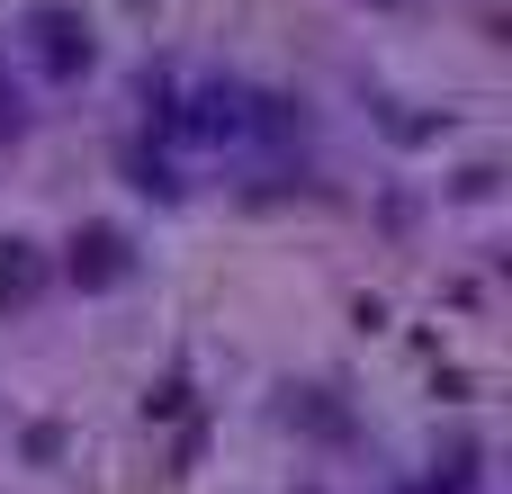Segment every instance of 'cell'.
Wrapping results in <instances>:
<instances>
[{
	"instance_id": "obj_3",
	"label": "cell",
	"mask_w": 512,
	"mask_h": 494,
	"mask_svg": "<svg viewBox=\"0 0 512 494\" xmlns=\"http://www.w3.org/2000/svg\"><path fill=\"white\" fill-rule=\"evenodd\" d=\"M45 288V261H36V243H0V306H27Z\"/></svg>"
},
{
	"instance_id": "obj_4",
	"label": "cell",
	"mask_w": 512,
	"mask_h": 494,
	"mask_svg": "<svg viewBox=\"0 0 512 494\" xmlns=\"http://www.w3.org/2000/svg\"><path fill=\"white\" fill-rule=\"evenodd\" d=\"M0 117H18V90H9V81H0Z\"/></svg>"
},
{
	"instance_id": "obj_1",
	"label": "cell",
	"mask_w": 512,
	"mask_h": 494,
	"mask_svg": "<svg viewBox=\"0 0 512 494\" xmlns=\"http://www.w3.org/2000/svg\"><path fill=\"white\" fill-rule=\"evenodd\" d=\"M27 36H36L45 72H81V63H90V27H81L72 9H36V18H27Z\"/></svg>"
},
{
	"instance_id": "obj_2",
	"label": "cell",
	"mask_w": 512,
	"mask_h": 494,
	"mask_svg": "<svg viewBox=\"0 0 512 494\" xmlns=\"http://www.w3.org/2000/svg\"><path fill=\"white\" fill-rule=\"evenodd\" d=\"M72 279H81V288H117V279H126V234H108V225L72 234Z\"/></svg>"
}]
</instances>
